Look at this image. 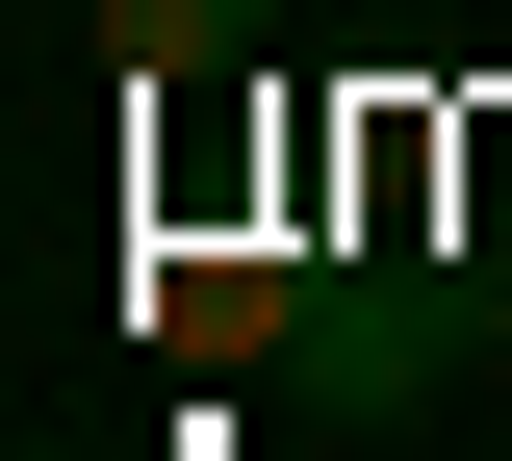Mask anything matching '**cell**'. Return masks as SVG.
<instances>
[{
    "mask_svg": "<svg viewBox=\"0 0 512 461\" xmlns=\"http://www.w3.org/2000/svg\"><path fill=\"white\" fill-rule=\"evenodd\" d=\"M103 26H128V77H231L282 0H103Z\"/></svg>",
    "mask_w": 512,
    "mask_h": 461,
    "instance_id": "7a4b0ae2",
    "label": "cell"
},
{
    "mask_svg": "<svg viewBox=\"0 0 512 461\" xmlns=\"http://www.w3.org/2000/svg\"><path fill=\"white\" fill-rule=\"evenodd\" d=\"M410 385H436L410 308H308V410H410Z\"/></svg>",
    "mask_w": 512,
    "mask_h": 461,
    "instance_id": "6da1fadb",
    "label": "cell"
}]
</instances>
